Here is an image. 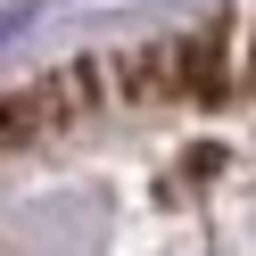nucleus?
Wrapping results in <instances>:
<instances>
[{
  "label": "nucleus",
  "mask_w": 256,
  "mask_h": 256,
  "mask_svg": "<svg viewBox=\"0 0 256 256\" xmlns=\"http://www.w3.org/2000/svg\"><path fill=\"white\" fill-rule=\"evenodd\" d=\"M248 66H256V17H248Z\"/></svg>",
  "instance_id": "f03ea898"
},
{
  "label": "nucleus",
  "mask_w": 256,
  "mask_h": 256,
  "mask_svg": "<svg viewBox=\"0 0 256 256\" xmlns=\"http://www.w3.org/2000/svg\"><path fill=\"white\" fill-rule=\"evenodd\" d=\"M34 100H0V149H8V140H25V132H34Z\"/></svg>",
  "instance_id": "f257e3e1"
}]
</instances>
